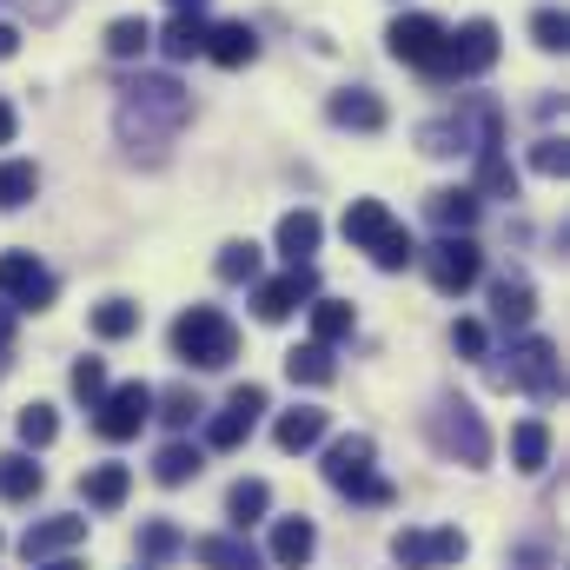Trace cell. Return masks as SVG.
<instances>
[{
    "label": "cell",
    "instance_id": "3957f363",
    "mask_svg": "<svg viewBox=\"0 0 570 570\" xmlns=\"http://www.w3.org/2000/svg\"><path fill=\"white\" fill-rule=\"evenodd\" d=\"M345 239H352L358 253H372V266H379V273H405V266L419 259L412 233H405L379 199H352V206H345Z\"/></svg>",
    "mask_w": 570,
    "mask_h": 570
},
{
    "label": "cell",
    "instance_id": "ee69618b",
    "mask_svg": "<svg viewBox=\"0 0 570 570\" xmlns=\"http://www.w3.org/2000/svg\"><path fill=\"white\" fill-rule=\"evenodd\" d=\"M511 570H551V558H544L538 544H518V551H511Z\"/></svg>",
    "mask_w": 570,
    "mask_h": 570
},
{
    "label": "cell",
    "instance_id": "681fc988",
    "mask_svg": "<svg viewBox=\"0 0 570 570\" xmlns=\"http://www.w3.org/2000/svg\"><path fill=\"white\" fill-rule=\"evenodd\" d=\"M166 7H173V13H199L206 0H166Z\"/></svg>",
    "mask_w": 570,
    "mask_h": 570
},
{
    "label": "cell",
    "instance_id": "52a82bcc",
    "mask_svg": "<svg viewBox=\"0 0 570 570\" xmlns=\"http://www.w3.org/2000/svg\"><path fill=\"white\" fill-rule=\"evenodd\" d=\"M498 67V27L491 20H464L458 33H444V60H438V80H478Z\"/></svg>",
    "mask_w": 570,
    "mask_h": 570
},
{
    "label": "cell",
    "instance_id": "f1b7e54d",
    "mask_svg": "<svg viewBox=\"0 0 570 570\" xmlns=\"http://www.w3.org/2000/svg\"><path fill=\"white\" fill-rule=\"evenodd\" d=\"M273 438H279V451H312V444L325 438V412H318V405H298V412H285L279 419Z\"/></svg>",
    "mask_w": 570,
    "mask_h": 570
},
{
    "label": "cell",
    "instance_id": "4316f807",
    "mask_svg": "<svg viewBox=\"0 0 570 570\" xmlns=\"http://www.w3.org/2000/svg\"><path fill=\"white\" fill-rule=\"evenodd\" d=\"M159 47H166V60H199L206 53V20L199 13H173L166 33H159Z\"/></svg>",
    "mask_w": 570,
    "mask_h": 570
},
{
    "label": "cell",
    "instance_id": "ac0fdd59",
    "mask_svg": "<svg viewBox=\"0 0 570 570\" xmlns=\"http://www.w3.org/2000/svg\"><path fill=\"white\" fill-rule=\"evenodd\" d=\"M193 558H199L206 570H266V558L246 544V531H233V538H199Z\"/></svg>",
    "mask_w": 570,
    "mask_h": 570
},
{
    "label": "cell",
    "instance_id": "8992f818",
    "mask_svg": "<svg viewBox=\"0 0 570 570\" xmlns=\"http://www.w3.org/2000/svg\"><path fill=\"white\" fill-rule=\"evenodd\" d=\"M504 358L511 365H498V385H518L531 399H558L564 392V365H558V345L551 338H518Z\"/></svg>",
    "mask_w": 570,
    "mask_h": 570
},
{
    "label": "cell",
    "instance_id": "277c9868",
    "mask_svg": "<svg viewBox=\"0 0 570 570\" xmlns=\"http://www.w3.org/2000/svg\"><path fill=\"white\" fill-rule=\"evenodd\" d=\"M372 458H379V444H372L365 431L338 438V444L325 451V484H332V491H345L352 504H392L399 491H392V478H379V471H372Z\"/></svg>",
    "mask_w": 570,
    "mask_h": 570
},
{
    "label": "cell",
    "instance_id": "7402d4cb",
    "mask_svg": "<svg viewBox=\"0 0 570 570\" xmlns=\"http://www.w3.org/2000/svg\"><path fill=\"white\" fill-rule=\"evenodd\" d=\"M40 484H47V471H40L27 451H7V458H0V498H7V504H33Z\"/></svg>",
    "mask_w": 570,
    "mask_h": 570
},
{
    "label": "cell",
    "instance_id": "ffe728a7",
    "mask_svg": "<svg viewBox=\"0 0 570 570\" xmlns=\"http://www.w3.org/2000/svg\"><path fill=\"white\" fill-rule=\"evenodd\" d=\"M259 53V33L246 27V20H226V27H206V60H219V67H246Z\"/></svg>",
    "mask_w": 570,
    "mask_h": 570
},
{
    "label": "cell",
    "instance_id": "d4e9b609",
    "mask_svg": "<svg viewBox=\"0 0 570 570\" xmlns=\"http://www.w3.org/2000/svg\"><path fill=\"white\" fill-rule=\"evenodd\" d=\"M199 471H206V458H199V451H193L186 438H173V444H159V458H153V478H159L166 491H173V484H193Z\"/></svg>",
    "mask_w": 570,
    "mask_h": 570
},
{
    "label": "cell",
    "instance_id": "6da1fadb",
    "mask_svg": "<svg viewBox=\"0 0 570 570\" xmlns=\"http://www.w3.org/2000/svg\"><path fill=\"white\" fill-rule=\"evenodd\" d=\"M186 114H193V100H186V87L179 80H134V87H120V140L140 153H159V146L173 140L179 127H186Z\"/></svg>",
    "mask_w": 570,
    "mask_h": 570
},
{
    "label": "cell",
    "instance_id": "8fae6325",
    "mask_svg": "<svg viewBox=\"0 0 570 570\" xmlns=\"http://www.w3.org/2000/svg\"><path fill=\"white\" fill-rule=\"evenodd\" d=\"M385 40H392V60H405V67L438 73V60H444V20H431V13H399Z\"/></svg>",
    "mask_w": 570,
    "mask_h": 570
},
{
    "label": "cell",
    "instance_id": "7bdbcfd3",
    "mask_svg": "<svg viewBox=\"0 0 570 570\" xmlns=\"http://www.w3.org/2000/svg\"><path fill=\"white\" fill-rule=\"evenodd\" d=\"M451 345H458L464 358H484V345H491V338H484V325H478V318H458V325H451Z\"/></svg>",
    "mask_w": 570,
    "mask_h": 570
},
{
    "label": "cell",
    "instance_id": "836d02e7",
    "mask_svg": "<svg viewBox=\"0 0 570 570\" xmlns=\"http://www.w3.org/2000/svg\"><path fill=\"white\" fill-rule=\"evenodd\" d=\"M94 332H100V338H127V332H140V305H134V298H107V305H94Z\"/></svg>",
    "mask_w": 570,
    "mask_h": 570
},
{
    "label": "cell",
    "instance_id": "74e56055",
    "mask_svg": "<svg viewBox=\"0 0 570 570\" xmlns=\"http://www.w3.org/2000/svg\"><path fill=\"white\" fill-rule=\"evenodd\" d=\"M179 551H186V538H179L166 518H153V524L140 531V558L146 564H166V558H179Z\"/></svg>",
    "mask_w": 570,
    "mask_h": 570
},
{
    "label": "cell",
    "instance_id": "1f68e13d",
    "mask_svg": "<svg viewBox=\"0 0 570 570\" xmlns=\"http://www.w3.org/2000/svg\"><path fill=\"white\" fill-rule=\"evenodd\" d=\"M40 193V173L27 166V159H0V213H13V206H27Z\"/></svg>",
    "mask_w": 570,
    "mask_h": 570
},
{
    "label": "cell",
    "instance_id": "7dc6e473",
    "mask_svg": "<svg viewBox=\"0 0 570 570\" xmlns=\"http://www.w3.org/2000/svg\"><path fill=\"white\" fill-rule=\"evenodd\" d=\"M13 127H20V120H13V107H7V100H0V146L13 140Z\"/></svg>",
    "mask_w": 570,
    "mask_h": 570
},
{
    "label": "cell",
    "instance_id": "bcb514c9",
    "mask_svg": "<svg viewBox=\"0 0 570 570\" xmlns=\"http://www.w3.org/2000/svg\"><path fill=\"white\" fill-rule=\"evenodd\" d=\"M13 345V305H0V352Z\"/></svg>",
    "mask_w": 570,
    "mask_h": 570
},
{
    "label": "cell",
    "instance_id": "d6a6232c",
    "mask_svg": "<svg viewBox=\"0 0 570 570\" xmlns=\"http://www.w3.org/2000/svg\"><path fill=\"white\" fill-rule=\"evenodd\" d=\"M478 193H498V199H518V173H511V159H504L498 146H484V153H478Z\"/></svg>",
    "mask_w": 570,
    "mask_h": 570
},
{
    "label": "cell",
    "instance_id": "8d00e7d4",
    "mask_svg": "<svg viewBox=\"0 0 570 570\" xmlns=\"http://www.w3.org/2000/svg\"><path fill=\"white\" fill-rule=\"evenodd\" d=\"M146 47H153V27H146V20H114V27H107V53H114V60H140Z\"/></svg>",
    "mask_w": 570,
    "mask_h": 570
},
{
    "label": "cell",
    "instance_id": "ab89813d",
    "mask_svg": "<svg viewBox=\"0 0 570 570\" xmlns=\"http://www.w3.org/2000/svg\"><path fill=\"white\" fill-rule=\"evenodd\" d=\"M73 399H80L87 412L107 399V365H100V358H80V365H73Z\"/></svg>",
    "mask_w": 570,
    "mask_h": 570
},
{
    "label": "cell",
    "instance_id": "f907efd6",
    "mask_svg": "<svg viewBox=\"0 0 570 570\" xmlns=\"http://www.w3.org/2000/svg\"><path fill=\"white\" fill-rule=\"evenodd\" d=\"M0 372H7V352H0Z\"/></svg>",
    "mask_w": 570,
    "mask_h": 570
},
{
    "label": "cell",
    "instance_id": "4fadbf2b",
    "mask_svg": "<svg viewBox=\"0 0 570 570\" xmlns=\"http://www.w3.org/2000/svg\"><path fill=\"white\" fill-rule=\"evenodd\" d=\"M259 412H266V385H239L233 399H226V412H213V425H206V444L213 451H239L253 425H259Z\"/></svg>",
    "mask_w": 570,
    "mask_h": 570
},
{
    "label": "cell",
    "instance_id": "5bb4252c",
    "mask_svg": "<svg viewBox=\"0 0 570 570\" xmlns=\"http://www.w3.org/2000/svg\"><path fill=\"white\" fill-rule=\"evenodd\" d=\"M305 298H318V273H312V266H285L279 279H266L253 292V312H259L266 325H279V318H292Z\"/></svg>",
    "mask_w": 570,
    "mask_h": 570
},
{
    "label": "cell",
    "instance_id": "5b68a950",
    "mask_svg": "<svg viewBox=\"0 0 570 570\" xmlns=\"http://www.w3.org/2000/svg\"><path fill=\"white\" fill-rule=\"evenodd\" d=\"M425 431H431V444H438L444 458H458V464H484V458H491V431H484V419H478L471 399H438Z\"/></svg>",
    "mask_w": 570,
    "mask_h": 570
},
{
    "label": "cell",
    "instance_id": "cb8c5ba5",
    "mask_svg": "<svg viewBox=\"0 0 570 570\" xmlns=\"http://www.w3.org/2000/svg\"><path fill=\"white\" fill-rule=\"evenodd\" d=\"M285 379H292V385H332V379H338L332 345H292V352H285Z\"/></svg>",
    "mask_w": 570,
    "mask_h": 570
},
{
    "label": "cell",
    "instance_id": "60d3db41",
    "mask_svg": "<svg viewBox=\"0 0 570 570\" xmlns=\"http://www.w3.org/2000/svg\"><path fill=\"white\" fill-rule=\"evenodd\" d=\"M531 40H538L544 53H558V47L570 40V20L558 13V7H538V20H531Z\"/></svg>",
    "mask_w": 570,
    "mask_h": 570
},
{
    "label": "cell",
    "instance_id": "83f0119b",
    "mask_svg": "<svg viewBox=\"0 0 570 570\" xmlns=\"http://www.w3.org/2000/svg\"><path fill=\"white\" fill-rule=\"evenodd\" d=\"M431 219H438L444 233H471V226H478V193H464V186L431 193Z\"/></svg>",
    "mask_w": 570,
    "mask_h": 570
},
{
    "label": "cell",
    "instance_id": "c3c4849f",
    "mask_svg": "<svg viewBox=\"0 0 570 570\" xmlns=\"http://www.w3.org/2000/svg\"><path fill=\"white\" fill-rule=\"evenodd\" d=\"M33 570H87L80 558H47V564H33Z\"/></svg>",
    "mask_w": 570,
    "mask_h": 570
},
{
    "label": "cell",
    "instance_id": "b9f144b4",
    "mask_svg": "<svg viewBox=\"0 0 570 570\" xmlns=\"http://www.w3.org/2000/svg\"><path fill=\"white\" fill-rule=\"evenodd\" d=\"M531 166H538L544 179H558V173L570 166V146L564 140H538V146H531Z\"/></svg>",
    "mask_w": 570,
    "mask_h": 570
},
{
    "label": "cell",
    "instance_id": "30bf717a",
    "mask_svg": "<svg viewBox=\"0 0 570 570\" xmlns=\"http://www.w3.org/2000/svg\"><path fill=\"white\" fill-rule=\"evenodd\" d=\"M0 298L13 312H40V305H53V273L33 253H0Z\"/></svg>",
    "mask_w": 570,
    "mask_h": 570
},
{
    "label": "cell",
    "instance_id": "484cf974",
    "mask_svg": "<svg viewBox=\"0 0 570 570\" xmlns=\"http://www.w3.org/2000/svg\"><path fill=\"white\" fill-rule=\"evenodd\" d=\"M266 504H273V484H266V478H239V484L226 491V518H233V531L259 524V518H266Z\"/></svg>",
    "mask_w": 570,
    "mask_h": 570
},
{
    "label": "cell",
    "instance_id": "44dd1931",
    "mask_svg": "<svg viewBox=\"0 0 570 570\" xmlns=\"http://www.w3.org/2000/svg\"><path fill=\"white\" fill-rule=\"evenodd\" d=\"M127 491H134V471H127V464H94V471L80 478V498H87L94 511H120Z\"/></svg>",
    "mask_w": 570,
    "mask_h": 570
},
{
    "label": "cell",
    "instance_id": "9c48e42d",
    "mask_svg": "<svg viewBox=\"0 0 570 570\" xmlns=\"http://www.w3.org/2000/svg\"><path fill=\"white\" fill-rule=\"evenodd\" d=\"M153 419V385H114L100 405H94V431L107 438V444H127V438H140V425Z\"/></svg>",
    "mask_w": 570,
    "mask_h": 570
},
{
    "label": "cell",
    "instance_id": "603a6c76",
    "mask_svg": "<svg viewBox=\"0 0 570 570\" xmlns=\"http://www.w3.org/2000/svg\"><path fill=\"white\" fill-rule=\"evenodd\" d=\"M531 312H538V298H531V285H524V279H498V285H491V318H498L504 332L531 325Z\"/></svg>",
    "mask_w": 570,
    "mask_h": 570
},
{
    "label": "cell",
    "instance_id": "7c38bea8",
    "mask_svg": "<svg viewBox=\"0 0 570 570\" xmlns=\"http://www.w3.org/2000/svg\"><path fill=\"white\" fill-rule=\"evenodd\" d=\"M464 551H471V544H464V531H451V524H444V531H399V538H392V558L405 570H444V564H458Z\"/></svg>",
    "mask_w": 570,
    "mask_h": 570
},
{
    "label": "cell",
    "instance_id": "d590c367",
    "mask_svg": "<svg viewBox=\"0 0 570 570\" xmlns=\"http://www.w3.org/2000/svg\"><path fill=\"white\" fill-rule=\"evenodd\" d=\"M219 279L226 285H253L259 279V246H253V239H233V246L219 253Z\"/></svg>",
    "mask_w": 570,
    "mask_h": 570
},
{
    "label": "cell",
    "instance_id": "e0dca14e",
    "mask_svg": "<svg viewBox=\"0 0 570 570\" xmlns=\"http://www.w3.org/2000/svg\"><path fill=\"white\" fill-rule=\"evenodd\" d=\"M312 551H318L312 518H279V524H273V564L279 570H305L312 564Z\"/></svg>",
    "mask_w": 570,
    "mask_h": 570
},
{
    "label": "cell",
    "instance_id": "4dcf8cb0",
    "mask_svg": "<svg viewBox=\"0 0 570 570\" xmlns=\"http://www.w3.org/2000/svg\"><path fill=\"white\" fill-rule=\"evenodd\" d=\"M352 338V305L345 298H318L312 305V345H338Z\"/></svg>",
    "mask_w": 570,
    "mask_h": 570
},
{
    "label": "cell",
    "instance_id": "9a60e30c",
    "mask_svg": "<svg viewBox=\"0 0 570 570\" xmlns=\"http://www.w3.org/2000/svg\"><path fill=\"white\" fill-rule=\"evenodd\" d=\"M80 538H87V518H47V524H27V538H20V558H27V564H47V558L73 551Z\"/></svg>",
    "mask_w": 570,
    "mask_h": 570
},
{
    "label": "cell",
    "instance_id": "ba28073f",
    "mask_svg": "<svg viewBox=\"0 0 570 570\" xmlns=\"http://www.w3.org/2000/svg\"><path fill=\"white\" fill-rule=\"evenodd\" d=\"M419 259H425V279L438 285V292H451V298L471 292L478 273H484V253L471 246V233H444V239H438L431 253H419Z\"/></svg>",
    "mask_w": 570,
    "mask_h": 570
},
{
    "label": "cell",
    "instance_id": "f35d334b",
    "mask_svg": "<svg viewBox=\"0 0 570 570\" xmlns=\"http://www.w3.org/2000/svg\"><path fill=\"white\" fill-rule=\"evenodd\" d=\"M153 412H159V419H166L173 431H186L193 419H199V412H206V405H199V399L179 385V392H153Z\"/></svg>",
    "mask_w": 570,
    "mask_h": 570
},
{
    "label": "cell",
    "instance_id": "f546056e",
    "mask_svg": "<svg viewBox=\"0 0 570 570\" xmlns=\"http://www.w3.org/2000/svg\"><path fill=\"white\" fill-rule=\"evenodd\" d=\"M511 458H518V471H544L551 464V431H544V419H524V425L511 431Z\"/></svg>",
    "mask_w": 570,
    "mask_h": 570
},
{
    "label": "cell",
    "instance_id": "e575fe53",
    "mask_svg": "<svg viewBox=\"0 0 570 570\" xmlns=\"http://www.w3.org/2000/svg\"><path fill=\"white\" fill-rule=\"evenodd\" d=\"M13 431H20V444H27V451H40V444H53V438H60V419H53V405H20Z\"/></svg>",
    "mask_w": 570,
    "mask_h": 570
},
{
    "label": "cell",
    "instance_id": "2e32d148",
    "mask_svg": "<svg viewBox=\"0 0 570 570\" xmlns=\"http://www.w3.org/2000/svg\"><path fill=\"white\" fill-rule=\"evenodd\" d=\"M332 127H352V134H379L385 127V100L372 94V87H345V94H332Z\"/></svg>",
    "mask_w": 570,
    "mask_h": 570
},
{
    "label": "cell",
    "instance_id": "7a4b0ae2",
    "mask_svg": "<svg viewBox=\"0 0 570 570\" xmlns=\"http://www.w3.org/2000/svg\"><path fill=\"white\" fill-rule=\"evenodd\" d=\"M173 358H179V365H199V372H226V365L239 358V332H233V318L213 312V305L179 312V318H173Z\"/></svg>",
    "mask_w": 570,
    "mask_h": 570
},
{
    "label": "cell",
    "instance_id": "f6af8a7d",
    "mask_svg": "<svg viewBox=\"0 0 570 570\" xmlns=\"http://www.w3.org/2000/svg\"><path fill=\"white\" fill-rule=\"evenodd\" d=\"M13 53H20V33H13V27L0 20V60H13Z\"/></svg>",
    "mask_w": 570,
    "mask_h": 570
},
{
    "label": "cell",
    "instance_id": "d6986e66",
    "mask_svg": "<svg viewBox=\"0 0 570 570\" xmlns=\"http://www.w3.org/2000/svg\"><path fill=\"white\" fill-rule=\"evenodd\" d=\"M318 239H325V226H318V213H285L279 219V253L285 266H312V253H318Z\"/></svg>",
    "mask_w": 570,
    "mask_h": 570
}]
</instances>
